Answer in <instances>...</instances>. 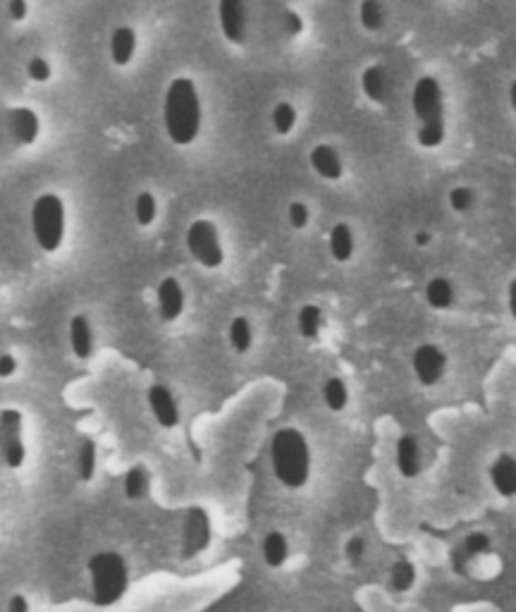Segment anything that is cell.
I'll use <instances>...</instances> for the list:
<instances>
[{
	"mask_svg": "<svg viewBox=\"0 0 516 612\" xmlns=\"http://www.w3.org/2000/svg\"><path fill=\"white\" fill-rule=\"evenodd\" d=\"M165 130L175 144L187 146L196 139L201 130V103L192 79H172L165 94Z\"/></svg>",
	"mask_w": 516,
	"mask_h": 612,
	"instance_id": "cell-1",
	"label": "cell"
},
{
	"mask_svg": "<svg viewBox=\"0 0 516 612\" xmlns=\"http://www.w3.org/2000/svg\"><path fill=\"white\" fill-rule=\"evenodd\" d=\"M270 462L282 486L290 491L304 488L311 476V450L304 433L297 428H280L270 443Z\"/></svg>",
	"mask_w": 516,
	"mask_h": 612,
	"instance_id": "cell-2",
	"label": "cell"
},
{
	"mask_svg": "<svg viewBox=\"0 0 516 612\" xmlns=\"http://www.w3.org/2000/svg\"><path fill=\"white\" fill-rule=\"evenodd\" d=\"M411 108L419 118V144L435 149L445 142V101L435 77H421L411 91Z\"/></svg>",
	"mask_w": 516,
	"mask_h": 612,
	"instance_id": "cell-3",
	"label": "cell"
},
{
	"mask_svg": "<svg viewBox=\"0 0 516 612\" xmlns=\"http://www.w3.org/2000/svg\"><path fill=\"white\" fill-rule=\"evenodd\" d=\"M91 574V596L94 603L101 608L115 605L127 593L129 586V569L127 562L120 553L106 550V553H96L89 560Z\"/></svg>",
	"mask_w": 516,
	"mask_h": 612,
	"instance_id": "cell-4",
	"label": "cell"
},
{
	"mask_svg": "<svg viewBox=\"0 0 516 612\" xmlns=\"http://www.w3.org/2000/svg\"><path fill=\"white\" fill-rule=\"evenodd\" d=\"M32 228L43 252H58L65 237V204L58 194H43L34 201Z\"/></svg>",
	"mask_w": 516,
	"mask_h": 612,
	"instance_id": "cell-5",
	"label": "cell"
},
{
	"mask_svg": "<svg viewBox=\"0 0 516 612\" xmlns=\"http://www.w3.org/2000/svg\"><path fill=\"white\" fill-rule=\"evenodd\" d=\"M187 249L204 268L223 266L225 252L211 220H194L187 230Z\"/></svg>",
	"mask_w": 516,
	"mask_h": 612,
	"instance_id": "cell-6",
	"label": "cell"
},
{
	"mask_svg": "<svg viewBox=\"0 0 516 612\" xmlns=\"http://www.w3.org/2000/svg\"><path fill=\"white\" fill-rule=\"evenodd\" d=\"M22 412L17 409H3L0 412V452L10 469H22L27 450L22 438Z\"/></svg>",
	"mask_w": 516,
	"mask_h": 612,
	"instance_id": "cell-7",
	"label": "cell"
},
{
	"mask_svg": "<svg viewBox=\"0 0 516 612\" xmlns=\"http://www.w3.org/2000/svg\"><path fill=\"white\" fill-rule=\"evenodd\" d=\"M411 369H414L416 381L426 388H433L442 381L447 369V357L440 347L435 345H421L416 347L414 354H411Z\"/></svg>",
	"mask_w": 516,
	"mask_h": 612,
	"instance_id": "cell-8",
	"label": "cell"
},
{
	"mask_svg": "<svg viewBox=\"0 0 516 612\" xmlns=\"http://www.w3.org/2000/svg\"><path fill=\"white\" fill-rule=\"evenodd\" d=\"M220 29L230 44L247 41V0H220Z\"/></svg>",
	"mask_w": 516,
	"mask_h": 612,
	"instance_id": "cell-9",
	"label": "cell"
},
{
	"mask_svg": "<svg viewBox=\"0 0 516 612\" xmlns=\"http://www.w3.org/2000/svg\"><path fill=\"white\" fill-rule=\"evenodd\" d=\"M184 555H196L201 553L211 541V522H208V514L201 507H192L184 519Z\"/></svg>",
	"mask_w": 516,
	"mask_h": 612,
	"instance_id": "cell-10",
	"label": "cell"
},
{
	"mask_svg": "<svg viewBox=\"0 0 516 612\" xmlns=\"http://www.w3.org/2000/svg\"><path fill=\"white\" fill-rule=\"evenodd\" d=\"M149 407L153 412V419L158 421V426L163 428H175L180 424V407H177L175 395L170 393V388L156 383L149 388Z\"/></svg>",
	"mask_w": 516,
	"mask_h": 612,
	"instance_id": "cell-11",
	"label": "cell"
},
{
	"mask_svg": "<svg viewBox=\"0 0 516 612\" xmlns=\"http://www.w3.org/2000/svg\"><path fill=\"white\" fill-rule=\"evenodd\" d=\"M8 130L12 139H15V144L29 146L39 137L41 125L32 108H12L8 113Z\"/></svg>",
	"mask_w": 516,
	"mask_h": 612,
	"instance_id": "cell-12",
	"label": "cell"
},
{
	"mask_svg": "<svg viewBox=\"0 0 516 612\" xmlns=\"http://www.w3.org/2000/svg\"><path fill=\"white\" fill-rule=\"evenodd\" d=\"M158 314H161L163 321H177L184 311V290L182 285L177 283L175 278H165L161 285H158Z\"/></svg>",
	"mask_w": 516,
	"mask_h": 612,
	"instance_id": "cell-13",
	"label": "cell"
},
{
	"mask_svg": "<svg viewBox=\"0 0 516 612\" xmlns=\"http://www.w3.org/2000/svg\"><path fill=\"white\" fill-rule=\"evenodd\" d=\"M490 546H493V543H490L488 534H483V531H473V534L466 536L464 541L454 548V553H452L454 569H457L459 574H464L466 565H469L471 560L481 558V555L488 553Z\"/></svg>",
	"mask_w": 516,
	"mask_h": 612,
	"instance_id": "cell-14",
	"label": "cell"
},
{
	"mask_svg": "<svg viewBox=\"0 0 516 612\" xmlns=\"http://www.w3.org/2000/svg\"><path fill=\"white\" fill-rule=\"evenodd\" d=\"M490 483L502 498H514L516 495V457L500 455L490 464Z\"/></svg>",
	"mask_w": 516,
	"mask_h": 612,
	"instance_id": "cell-15",
	"label": "cell"
},
{
	"mask_svg": "<svg viewBox=\"0 0 516 612\" xmlns=\"http://www.w3.org/2000/svg\"><path fill=\"white\" fill-rule=\"evenodd\" d=\"M395 462L399 474L404 476V479H414V476H419L421 471V448H419V440L414 436H402L397 440V448H395Z\"/></svg>",
	"mask_w": 516,
	"mask_h": 612,
	"instance_id": "cell-16",
	"label": "cell"
},
{
	"mask_svg": "<svg viewBox=\"0 0 516 612\" xmlns=\"http://www.w3.org/2000/svg\"><path fill=\"white\" fill-rule=\"evenodd\" d=\"M311 165L318 175L325 177V180H340L342 177L340 153L328 144L316 146V149L311 151Z\"/></svg>",
	"mask_w": 516,
	"mask_h": 612,
	"instance_id": "cell-17",
	"label": "cell"
},
{
	"mask_svg": "<svg viewBox=\"0 0 516 612\" xmlns=\"http://www.w3.org/2000/svg\"><path fill=\"white\" fill-rule=\"evenodd\" d=\"M70 345L77 359H89L94 352V333L86 316H75L70 321Z\"/></svg>",
	"mask_w": 516,
	"mask_h": 612,
	"instance_id": "cell-18",
	"label": "cell"
},
{
	"mask_svg": "<svg viewBox=\"0 0 516 612\" xmlns=\"http://www.w3.org/2000/svg\"><path fill=\"white\" fill-rule=\"evenodd\" d=\"M361 89L373 103H383L387 99V91H390V79L387 72L380 65L366 67L364 75H361Z\"/></svg>",
	"mask_w": 516,
	"mask_h": 612,
	"instance_id": "cell-19",
	"label": "cell"
},
{
	"mask_svg": "<svg viewBox=\"0 0 516 612\" xmlns=\"http://www.w3.org/2000/svg\"><path fill=\"white\" fill-rule=\"evenodd\" d=\"M134 48H137V34L129 27H118L110 36V55L115 65H127L132 60Z\"/></svg>",
	"mask_w": 516,
	"mask_h": 612,
	"instance_id": "cell-20",
	"label": "cell"
},
{
	"mask_svg": "<svg viewBox=\"0 0 516 612\" xmlns=\"http://www.w3.org/2000/svg\"><path fill=\"white\" fill-rule=\"evenodd\" d=\"M328 247L330 254H333L335 261L347 263L354 256V235L352 230H349V225L337 223L333 230H330L328 237Z\"/></svg>",
	"mask_w": 516,
	"mask_h": 612,
	"instance_id": "cell-21",
	"label": "cell"
},
{
	"mask_svg": "<svg viewBox=\"0 0 516 612\" xmlns=\"http://www.w3.org/2000/svg\"><path fill=\"white\" fill-rule=\"evenodd\" d=\"M454 299H457V292H454V285L447 278H433L426 285V302L428 306H433V309H452Z\"/></svg>",
	"mask_w": 516,
	"mask_h": 612,
	"instance_id": "cell-22",
	"label": "cell"
},
{
	"mask_svg": "<svg viewBox=\"0 0 516 612\" xmlns=\"http://www.w3.org/2000/svg\"><path fill=\"white\" fill-rule=\"evenodd\" d=\"M290 558V543H287L285 534L280 531H270V534L263 538V560H266L268 567H282Z\"/></svg>",
	"mask_w": 516,
	"mask_h": 612,
	"instance_id": "cell-23",
	"label": "cell"
},
{
	"mask_svg": "<svg viewBox=\"0 0 516 612\" xmlns=\"http://www.w3.org/2000/svg\"><path fill=\"white\" fill-rule=\"evenodd\" d=\"M297 328H299L301 338L316 340L318 335H321V328H323V311L318 309L316 304L301 306L297 314Z\"/></svg>",
	"mask_w": 516,
	"mask_h": 612,
	"instance_id": "cell-24",
	"label": "cell"
},
{
	"mask_svg": "<svg viewBox=\"0 0 516 612\" xmlns=\"http://www.w3.org/2000/svg\"><path fill=\"white\" fill-rule=\"evenodd\" d=\"M227 338H230L232 350L237 354H247L254 345V328H251L249 318L237 316L235 321L230 323V330H227Z\"/></svg>",
	"mask_w": 516,
	"mask_h": 612,
	"instance_id": "cell-25",
	"label": "cell"
},
{
	"mask_svg": "<svg viewBox=\"0 0 516 612\" xmlns=\"http://www.w3.org/2000/svg\"><path fill=\"white\" fill-rule=\"evenodd\" d=\"M149 486H151V476H149V471H146V467H141V464L129 469L125 474V483H122V488H125V495L129 500L146 498Z\"/></svg>",
	"mask_w": 516,
	"mask_h": 612,
	"instance_id": "cell-26",
	"label": "cell"
},
{
	"mask_svg": "<svg viewBox=\"0 0 516 612\" xmlns=\"http://www.w3.org/2000/svg\"><path fill=\"white\" fill-rule=\"evenodd\" d=\"M323 402L330 412H342L349 405V388L342 378H328L323 385Z\"/></svg>",
	"mask_w": 516,
	"mask_h": 612,
	"instance_id": "cell-27",
	"label": "cell"
},
{
	"mask_svg": "<svg viewBox=\"0 0 516 612\" xmlns=\"http://www.w3.org/2000/svg\"><path fill=\"white\" fill-rule=\"evenodd\" d=\"M77 474L84 483H89L96 474V443L94 438H82L77 452Z\"/></svg>",
	"mask_w": 516,
	"mask_h": 612,
	"instance_id": "cell-28",
	"label": "cell"
},
{
	"mask_svg": "<svg viewBox=\"0 0 516 612\" xmlns=\"http://www.w3.org/2000/svg\"><path fill=\"white\" fill-rule=\"evenodd\" d=\"M416 584V569L409 560H397L390 569V586L392 591L407 593Z\"/></svg>",
	"mask_w": 516,
	"mask_h": 612,
	"instance_id": "cell-29",
	"label": "cell"
},
{
	"mask_svg": "<svg viewBox=\"0 0 516 612\" xmlns=\"http://www.w3.org/2000/svg\"><path fill=\"white\" fill-rule=\"evenodd\" d=\"M361 24L368 29V32H380L385 24V10L380 0H364L359 8Z\"/></svg>",
	"mask_w": 516,
	"mask_h": 612,
	"instance_id": "cell-30",
	"label": "cell"
},
{
	"mask_svg": "<svg viewBox=\"0 0 516 612\" xmlns=\"http://www.w3.org/2000/svg\"><path fill=\"white\" fill-rule=\"evenodd\" d=\"M156 199H153L151 192H141L137 197V204H134V216H137L139 225H151L153 220H156Z\"/></svg>",
	"mask_w": 516,
	"mask_h": 612,
	"instance_id": "cell-31",
	"label": "cell"
},
{
	"mask_svg": "<svg viewBox=\"0 0 516 612\" xmlns=\"http://www.w3.org/2000/svg\"><path fill=\"white\" fill-rule=\"evenodd\" d=\"M294 122H297V110L292 108V103H278L273 110V127L278 130V134H290Z\"/></svg>",
	"mask_w": 516,
	"mask_h": 612,
	"instance_id": "cell-32",
	"label": "cell"
},
{
	"mask_svg": "<svg viewBox=\"0 0 516 612\" xmlns=\"http://www.w3.org/2000/svg\"><path fill=\"white\" fill-rule=\"evenodd\" d=\"M473 201H476V197H473V192H471L469 187H457V189H452V192H450V206L457 213L471 211Z\"/></svg>",
	"mask_w": 516,
	"mask_h": 612,
	"instance_id": "cell-33",
	"label": "cell"
},
{
	"mask_svg": "<svg viewBox=\"0 0 516 612\" xmlns=\"http://www.w3.org/2000/svg\"><path fill=\"white\" fill-rule=\"evenodd\" d=\"M364 555H366V543L361 541V538H349L347 546H344V558H347L349 565L359 567Z\"/></svg>",
	"mask_w": 516,
	"mask_h": 612,
	"instance_id": "cell-34",
	"label": "cell"
},
{
	"mask_svg": "<svg viewBox=\"0 0 516 612\" xmlns=\"http://www.w3.org/2000/svg\"><path fill=\"white\" fill-rule=\"evenodd\" d=\"M27 72H29V77L34 79V82H48V79H51V65H48L43 58H32V63H29Z\"/></svg>",
	"mask_w": 516,
	"mask_h": 612,
	"instance_id": "cell-35",
	"label": "cell"
},
{
	"mask_svg": "<svg viewBox=\"0 0 516 612\" xmlns=\"http://www.w3.org/2000/svg\"><path fill=\"white\" fill-rule=\"evenodd\" d=\"M290 223L292 228H306V223H309V208H306L301 201H294V204L290 206Z\"/></svg>",
	"mask_w": 516,
	"mask_h": 612,
	"instance_id": "cell-36",
	"label": "cell"
},
{
	"mask_svg": "<svg viewBox=\"0 0 516 612\" xmlns=\"http://www.w3.org/2000/svg\"><path fill=\"white\" fill-rule=\"evenodd\" d=\"M285 29L290 36H299L301 29H304V22H301V17L297 12H285Z\"/></svg>",
	"mask_w": 516,
	"mask_h": 612,
	"instance_id": "cell-37",
	"label": "cell"
},
{
	"mask_svg": "<svg viewBox=\"0 0 516 612\" xmlns=\"http://www.w3.org/2000/svg\"><path fill=\"white\" fill-rule=\"evenodd\" d=\"M17 371V359L12 354H0V378H10Z\"/></svg>",
	"mask_w": 516,
	"mask_h": 612,
	"instance_id": "cell-38",
	"label": "cell"
},
{
	"mask_svg": "<svg viewBox=\"0 0 516 612\" xmlns=\"http://www.w3.org/2000/svg\"><path fill=\"white\" fill-rule=\"evenodd\" d=\"M10 17L15 22H22L27 17V0H10Z\"/></svg>",
	"mask_w": 516,
	"mask_h": 612,
	"instance_id": "cell-39",
	"label": "cell"
},
{
	"mask_svg": "<svg viewBox=\"0 0 516 612\" xmlns=\"http://www.w3.org/2000/svg\"><path fill=\"white\" fill-rule=\"evenodd\" d=\"M8 612H29L27 598L20 596V593H17V596H12L10 605H8Z\"/></svg>",
	"mask_w": 516,
	"mask_h": 612,
	"instance_id": "cell-40",
	"label": "cell"
},
{
	"mask_svg": "<svg viewBox=\"0 0 516 612\" xmlns=\"http://www.w3.org/2000/svg\"><path fill=\"white\" fill-rule=\"evenodd\" d=\"M507 309L509 314H512V318L516 321V278L509 283V290H507Z\"/></svg>",
	"mask_w": 516,
	"mask_h": 612,
	"instance_id": "cell-41",
	"label": "cell"
},
{
	"mask_svg": "<svg viewBox=\"0 0 516 612\" xmlns=\"http://www.w3.org/2000/svg\"><path fill=\"white\" fill-rule=\"evenodd\" d=\"M414 240L419 247H426V244H430V232H416Z\"/></svg>",
	"mask_w": 516,
	"mask_h": 612,
	"instance_id": "cell-42",
	"label": "cell"
},
{
	"mask_svg": "<svg viewBox=\"0 0 516 612\" xmlns=\"http://www.w3.org/2000/svg\"><path fill=\"white\" fill-rule=\"evenodd\" d=\"M509 101H512V108L516 113V82H512V89H509Z\"/></svg>",
	"mask_w": 516,
	"mask_h": 612,
	"instance_id": "cell-43",
	"label": "cell"
}]
</instances>
